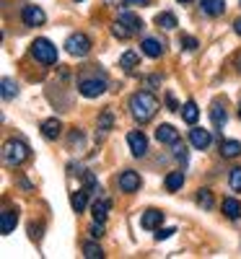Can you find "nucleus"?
<instances>
[{"instance_id":"nucleus-11","label":"nucleus","mask_w":241,"mask_h":259,"mask_svg":"<svg viewBox=\"0 0 241 259\" xmlns=\"http://www.w3.org/2000/svg\"><path fill=\"white\" fill-rule=\"evenodd\" d=\"M161 223H164V212H161V210H145L143 218H140V226L148 228V231L161 228Z\"/></svg>"},{"instance_id":"nucleus-30","label":"nucleus","mask_w":241,"mask_h":259,"mask_svg":"<svg viewBox=\"0 0 241 259\" xmlns=\"http://www.w3.org/2000/svg\"><path fill=\"white\" fill-rule=\"evenodd\" d=\"M228 182H231V189H233V192H241V166L231 168V177H228Z\"/></svg>"},{"instance_id":"nucleus-24","label":"nucleus","mask_w":241,"mask_h":259,"mask_svg":"<svg viewBox=\"0 0 241 259\" xmlns=\"http://www.w3.org/2000/svg\"><path fill=\"white\" fill-rule=\"evenodd\" d=\"M138 62H140V55H138V52H133V50L125 52V55L119 57V65H122V68H127V70L138 68Z\"/></svg>"},{"instance_id":"nucleus-6","label":"nucleus","mask_w":241,"mask_h":259,"mask_svg":"<svg viewBox=\"0 0 241 259\" xmlns=\"http://www.w3.org/2000/svg\"><path fill=\"white\" fill-rule=\"evenodd\" d=\"M127 145H130V150H133V156H138V158L148 153V138L143 133H138V130L127 135Z\"/></svg>"},{"instance_id":"nucleus-14","label":"nucleus","mask_w":241,"mask_h":259,"mask_svg":"<svg viewBox=\"0 0 241 259\" xmlns=\"http://www.w3.org/2000/svg\"><path fill=\"white\" fill-rule=\"evenodd\" d=\"M60 133H62L60 119H47L45 124H42V135H45L47 140H57V138H60Z\"/></svg>"},{"instance_id":"nucleus-26","label":"nucleus","mask_w":241,"mask_h":259,"mask_svg":"<svg viewBox=\"0 0 241 259\" xmlns=\"http://www.w3.org/2000/svg\"><path fill=\"white\" fill-rule=\"evenodd\" d=\"M197 205L205 207V210H210V207H213V192H210V189H200V192H197Z\"/></svg>"},{"instance_id":"nucleus-27","label":"nucleus","mask_w":241,"mask_h":259,"mask_svg":"<svg viewBox=\"0 0 241 259\" xmlns=\"http://www.w3.org/2000/svg\"><path fill=\"white\" fill-rule=\"evenodd\" d=\"M112 124H114V117H112V112H109V109H104V114L99 117V130H101V133H109V130H112Z\"/></svg>"},{"instance_id":"nucleus-34","label":"nucleus","mask_w":241,"mask_h":259,"mask_svg":"<svg viewBox=\"0 0 241 259\" xmlns=\"http://www.w3.org/2000/svg\"><path fill=\"white\" fill-rule=\"evenodd\" d=\"M182 45H184V50H194L197 47V39L194 36H182Z\"/></svg>"},{"instance_id":"nucleus-20","label":"nucleus","mask_w":241,"mask_h":259,"mask_svg":"<svg viewBox=\"0 0 241 259\" xmlns=\"http://www.w3.org/2000/svg\"><path fill=\"white\" fill-rule=\"evenodd\" d=\"M221 153H223V158H236L241 153V143L238 140H223L221 143Z\"/></svg>"},{"instance_id":"nucleus-9","label":"nucleus","mask_w":241,"mask_h":259,"mask_svg":"<svg viewBox=\"0 0 241 259\" xmlns=\"http://www.w3.org/2000/svg\"><path fill=\"white\" fill-rule=\"evenodd\" d=\"M156 140L164 143V145H174V143L179 140V130L174 127V124H161V127L156 130Z\"/></svg>"},{"instance_id":"nucleus-12","label":"nucleus","mask_w":241,"mask_h":259,"mask_svg":"<svg viewBox=\"0 0 241 259\" xmlns=\"http://www.w3.org/2000/svg\"><path fill=\"white\" fill-rule=\"evenodd\" d=\"M16 223H18V212L16 210H3V215H0V231L8 236V233H13Z\"/></svg>"},{"instance_id":"nucleus-23","label":"nucleus","mask_w":241,"mask_h":259,"mask_svg":"<svg viewBox=\"0 0 241 259\" xmlns=\"http://www.w3.org/2000/svg\"><path fill=\"white\" fill-rule=\"evenodd\" d=\"M156 24H158L161 29H169V31L179 26V24H177V16H174V13H158V16H156Z\"/></svg>"},{"instance_id":"nucleus-10","label":"nucleus","mask_w":241,"mask_h":259,"mask_svg":"<svg viewBox=\"0 0 241 259\" xmlns=\"http://www.w3.org/2000/svg\"><path fill=\"white\" fill-rule=\"evenodd\" d=\"M189 143L197 150H205L210 145V133H208V130H203V127H194V130H189Z\"/></svg>"},{"instance_id":"nucleus-1","label":"nucleus","mask_w":241,"mask_h":259,"mask_svg":"<svg viewBox=\"0 0 241 259\" xmlns=\"http://www.w3.org/2000/svg\"><path fill=\"white\" fill-rule=\"evenodd\" d=\"M156 112H158V99L153 94H148V91L133 94V99H130V114H133L140 124L150 122L153 117H156Z\"/></svg>"},{"instance_id":"nucleus-33","label":"nucleus","mask_w":241,"mask_h":259,"mask_svg":"<svg viewBox=\"0 0 241 259\" xmlns=\"http://www.w3.org/2000/svg\"><path fill=\"white\" fill-rule=\"evenodd\" d=\"M174 233H177V231H174V228H158V233H156V239H158V241H164V239H169V236H174Z\"/></svg>"},{"instance_id":"nucleus-15","label":"nucleus","mask_w":241,"mask_h":259,"mask_svg":"<svg viewBox=\"0 0 241 259\" xmlns=\"http://www.w3.org/2000/svg\"><path fill=\"white\" fill-rule=\"evenodd\" d=\"M161 52H164V45H161V41L158 39H143V55H148V57H153V60H156V57H161Z\"/></svg>"},{"instance_id":"nucleus-29","label":"nucleus","mask_w":241,"mask_h":259,"mask_svg":"<svg viewBox=\"0 0 241 259\" xmlns=\"http://www.w3.org/2000/svg\"><path fill=\"white\" fill-rule=\"evenodd\" d=\"M18 94V85L11 78H3V99H13Z\"/></svg>"},{"instance_id":"nucleus-37","label":"nucleus","mask_w":241,"mask_h":259,"mask_svg":"<svg viewBox=\"0 0 241 259\" xmlns=\"http://www.w3.org/2000/svg\"><path fill=\"white\" fill-rule=\"evenodd\" d=\"M238 70H241V55H238Z\"/></svg>"},{"instance_id":"nucleus-25","label":"nucleus","mask_w":241,"mask_h":259,"mask_svg":"<svg viewBox=\"0 0 241 259\" xmlns=\"http://www.w3.org/2000/svg\"><path fill=\"white\" fill-rule=\"evenodd\" d=\"M86 197H89V192H86V189H81V192L73 194L70 202H73V210H75V212H83V210H86Z\"/></svg>"},{"instance_id":"nucleus-28","label":"nucleus","mask_w":241,"mask_h":259,"mask_svg":"<svg viewBox=\"0 0 241 259\" xmlns=\"http://www.w3.org/2000/svg\"><path fill=\"white\" fill-rule=\"evenodd\" d=\"M83 254L89 256V259H101V256H104V254H101V246H99V244H94V241L83 244Z\"/></svg>"},{"instance_id":"nucleus-31","label":"nucleus","mask_w":241,"mask_h":259,"mask_svg":"<svg viewBox=\"0 0 241 259\" xmlns=\"http://www.w3.org/2000/svg\"><path fill=\"white\" fill-rule=\"evenodd\" d=\"M112 34H114L117 39H127L130 34H133V31H130V29H127V26L122 24V21H117V24L112 26Z\"/></svg>"},{"instance_id":"nucleus-3","label":"nucleus","mask_w":241,"mask_h":259,"mask_svg":"<svg viewBox=\"0 0 241 259\" xmlns=\"http://www.w3.org/2000/svg\"><path fill=\"white\" fill-rule=\"evenodd\" d=\"M31 55L42 62V65H55L57 62V47L50 39H36L31 45Z\"/></svg>"},{"instance_id":"nucleus-39","label":"nucleus","mask_w":241,"mask_h":259,"mask_svg":"<svg viewBox=\"0 0 241 259\" xmlns=\"http://www.w3.org/2000/svg\"><path fill=\"white\" fill-rule=\"evenodd\" d=\"M238 117H241V104H238Z\"/></svg>"},{"instance_id":"nucleus-32","label":"nucleus","mask_w":241,"mask_h":259,"mask_svg":"<svg viewBox=\"0 0 241 259\" xmlns=\"http://www.w3.org/2000/svg\"><path fill=\"white\" fill-rule=\"evenodd\" d=\"M89 233L94 236V239H101V236H104V223L101 221H94V226L89 228Z\"/></svg>"},{"instance_id":"nucleus-7","label":"nucleus","mask_w":241,"mask_h":259,"mask_svg":"<svg viewBox=\"0 0 241 259\" xmlns=\"http://www.w3.org/2000/svg\"><path fill=\"white\" fill-rule=\"evenodd\" d=\"M21 18H24V24H26V26H42V24L47 21L45 11H42L39 6H26L24 13H21Z\"/></svg>"},{"instance_id":"nucleus-17","label":"nucleus","mask_w":241,"mask_h":259,"mask_svg":"<svg viewBox=\"0 0 241 259\" xmlns=\"http://www.w3.org/2000/svg\"><path fill=\"white\" fill-rule=\"evenodd\" d=\"M119 21H122L130 31H140V29H143V21H140L135 13H130V11H122V13H119Z\"/></svg>"},{"instance_id":"nucleus-35","label":"nucleus","mask_w":241,"mask_h":259,"mask_svg":"<svg viewBox=\"0 0 241 259\" xmlns=\"http://www.w3.org/2000/svg\"><path fill=\"white\" fill-rule=\"evenodd\" d=\"M125 6H148V0H125Z\"/></svg>"},{"instance_id":"nucleus-19","label":"nucleus","mask_w":241,"mask_h":259,"mask_svg":"<svg viewBox=\"0 0 241 259\" xmlns=\"http://www.w3.org/2000/svg\"><path fill=\"white\" fill-rule=\"evenodd\" d=\"M197 117H200V109H197V104H194V101H187V104L182 106V119H184L187 124H194Z\"/></svg>"},{"instance_id":"nucleus-22","label":"nucleus","mask_w":241,"mask_h":259,"mask_svg":"<svg viewBox=\"0 0 241 259\" xmlns=\"http://www.w3.org/2000/svg\"><path fill=\"white\" fill-rule=\"evenodd\" d=\"M223 212L228 215V218H238V215H241V202L233 200V197H226L223 200Z\"/></svg>"},{"instance_id":"nucleus-4","label":"nucleus","mask_w":241,"mask_h":259,"mask_svg":"<svg viewBox=\"0 0 241 259\" xmlns=\"http://www.w3.org/2000/svg\"><path fill=\"white\" fill-rule=\"evenodd\" d=\"M65 50H68V55H73V57H86L91 52V39L86 34H70L68 41H65Z\"/></svg>"},{"instance_id":"nucleus-2","label":"nucleus","mask_w":241,"mask_h":259,"mask_svg":"<svg viewBox=\"0 0 241 259\" xmlns=\"http://www.w3.org/2000/svg\"><path fill=\"white\" fill-rule=\"evenodd\" d=\"M29 156H31L29 145L21 143V140H8L3 145V158H6L8 166H21L24 161H29Z\"/></svg>"},{"instance_id":"nucleus-38","label":"nucleus","mask_w":241,"mask_h":259,"mask_svg":"<svg viewBox=\"0 0 241 259\" xmlns=\"http://www.w3.org/2000/svg\"><path fill=\"white\" fill-rule=\"evenodd\" d=\"M179 3H192V0H179Z\"/></svg>"},{"instance_id":"nucleus-5","label":"nucleus","mask_w":241,"mask_h":259,"mask_svg":"<svg viewBox=\"0 0 241 259\" xmlns=\"http://www.w3.org/2000/svg\"><path fill=\"white\" fill-rule=\"evenodd\" d=\"M78 91H81L86 99H96V96H101V94L106 91V83H104V80H91V78H86V80H81Z\"/></svg>"},{"instance_id":"nucleus-36","label":"nucleus","mask_w":241,"mask_h":259,"mask_svg":"<svg viewBox=\"0 0 241 259\" xmlns=\"http://www.w3.org/2000/svg\"><path fill=\"white\" fill-rule=\"evenodd\" d=\"M233 29H236V34L241 36V18H238V21H236V24H233Z\"/></svg>"},{"instance_id":"nucleus-8","label":"nucleus","mask_w":241,"mask_h":259,"mask_svg":"<svg viewBox=\"0 0 241 259\" xmlns=\"http://www.w3.org/2000/svg\"><path fill=\"white\" fill-rule=\"evenodd\" d=\"M119 189L122 192H138L140 189V174L138 171H122L119 174Z\"/></svg>"},{"instance_id":"nucleus-18","label":"nucleus","mask_w":241,"mask_h":259,"mask_svg":"<svg viewBox=\"0 0 241 259\" xmlns=\"http://www.w3.org/2000/svg\"><path fill=\"white\" fill-rule=\"evenodd\" d=\"M203 11L208 13V16H221L223 11H226V3L223 0H203Z\"/></svg>"},{"instance_id":"nucleus-13","label":"nucleus","mask_w":241,"mask_h":259,"mask_svg":"<svg viewBox=\"0 0 241 259\" xmlns=\"http://www.w3.org/2000/svg\"><path fill=\"white\" fill-rule=\"evenodd\" d=\"M109 207H112V202H109L106 197H101V200H96L94 205H91V215H94V221H106V215H109Z\"/></svg>"},{"instance_id":"nucleus-21","label":"nucleus","mask_w":241,"mask_h":259,"mask_svg":"<svg viewBox=\"0 0 241 259\" xmlns=\"http://www.w3.org/2000/svg\"><path fill=\"white\" fill-rule=\"evenodd\" d=\"M184 187V174L182 171H171V174L166 177V189L169 192H179Z\"/></svg>"},{"instance_id":"nucleus-16","label":"nucleus","mask_w":241,"mask_h":259,"mask_svg":"<svg viewBox=\"0 0 241 259\" xmlns=\"http://www.w3.org/2000/svg\"><path fill=\"white\" fill-rule=\"evenodd\" d=\"M210 119H213V124H215L218 130H223V124H226V119H228L226 109H223L218 101H213V106H210Z\"/></svg>"}]
</instances>
